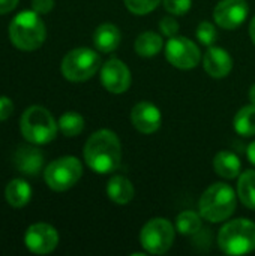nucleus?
<instances>
[{"mask_svg":"<svg viewBox=\"0 0 255 256\" xmlns=\"http://www.w3.org/2000/svg\"><path fill=\"white\" fill-rule=\"evenodd\" d=\"M84 160L98 174L116 171L122 160V146L117 135L108 129L95 132L84 146Z\"/></svg>","mask_w":255,"mask_h":256,"instance_id":"1","label":"nucleus"},{"mask_svg":"<svg viewBox=\"0 0 255 256\" xmlns=\"http://www.w3.org/2000/svg\"><path fill=\"white\" fill-rule=\"evenodd\" d=\"M47 36L45 24L35 10H23L14 16L9 26V38L12 44L23 51L38 50Z\"/></svg>","mask_w":255,"mask_h":256,"instance_id":"2","label":"nucleus"},{"mask_svg":"<svg viewBox=\"0 0 255 256\" xmlns=\"http://www.w3.org/2000/svg\"><path fill=\"white\" fill-rule=\"evenodd\" d=\"M198 208L203 219L212 224L224 222L236 210V194L231 186L225 183H215L201 195Z\"/></svg>","mask_w":255,"mask_h":256,"instance_id":"3","label":"nucleus"},{"mask_svg":"<svg viewBox=\"0 0 255 256\" xmlns=\"http://www.w3.org/2000/svg\"><path fill=\"white\" fill-rule=\"evenodd\" d=\"M218 244L227 255H246L255 250V224L249 219H236L224 225Z\"/></svg>","mask_w":255,"mask_h":256,"instance_id":"4","label":"nucleus"},{"mask_svg":"<svg viewBox=\"0 0 255 256\" xmlns=\"http://www.w3.org/2000/svg\"><path fill=\"white\" fill-rule=\"evenodd\" d=\"M57 126L50 111L38 105L27 108L20 122L23 136L36 146L51 142L57 135Z\"/></svg>","mask_w":255,"mask_h":256,"instance_id":"5","label":"nucleus"},{"mask_svg":"<svg viewBox=\"0 0 255 256\" xmlns=\"http://www.w3.org/2000/svg\"><path fill=\"white\" fill-rule=\"evenodd\" d=\"M101 58L90 48H75L69 51L62 62V74L72 82L90 80L99 69Z\"/></svg>","mask_w":255,"mask_h":256,"instance_id":"6","label":"nucleus"},{"mask_svg":"<svg viewBox=\"0 0 255 256\" xmlns=\"http://www.w3.org/2000/svg\"><path fill=\"white\" fill-rule=\"evenodd\" d=\"M83 176V165L74 156H65L51 162L44 172L45 182L50 189L65 192L77 184Z\"/></svg>","mask_w":255,"mask_h":256,"instance_id":"7","label":"nucleus"},{"mask_svg":"<svg viewBox=\"0 0 255 256\" xmlns=\"http://www.w3.org/2000/svg\"><path fill=\"white\" fill-rule=\"evenodd\" d=\"M140 242L146 252L152 255H164L174 242V228L170 220L164 218L152 219L143 226Z\"/></svg>","mask_w":255,"mask_h":256,"instance_id":"8","label":"nucleus"},{"mask_svg":"<svg viewBox=\"0 0 255 256\" xmlns=\"http://www.w3.org/2000/svg\"><path fill=\"white\" fill-rule=\"evenodd\" d=\"M165 57L167 60L177 69L188 70L198 64L200 62V50L198 46L188 38H170L165 45Z\"/></svg>","mask_w":255,"mask_h":256,"instance_id":"9","label":"nucleus"},{"mask_svg":"<svg viewBox=\"0 0 255 256\" xmlns=\"http://www.w3.org/2000/svg\"><path fill=\"white\" fill-rule=\"evenodd\" d=\"M26 248L36 255H47L51 254L59 244V234L57 231L48 224H35L29 226L24 236Z\"/></svg>","mask_w":255,"mask_h":256,"instance_id":"10","label":"nucleus"},{"mask_svg":"<svg viewBox=\"0 0 255 256\" xmlns=\"http://www.w3.org/2000/svg\"><path fill=\"white\" fill-rule=\"evenodd\" d=\"M248 14L249 8L245 0H222L213 10V20L219 27L234 30L243 24Z\"/></svg>","mask_w":255,"mask_h":256,"instance_id":"11","label":"nucleus"},{"mask_svg":"<svg viewBox=\"0 0 255 256\" xmlns=\"http://www.w3.org/2000/svg\"><path fill=\"white\" fill-rule=\"evenodd\" d=\"M102 86L111 93H125L131 86V72L119 58H110L101 69Z\"/></svg>","mask_w":255,"mask_h":256,"instance_id":"12","label":"nucleus"},{"mask_svg":"<svg viewBox=\"0 0 255 256\" xmlns=\"http://www.w3.org/2000/svg\"><path fill=\"white\" fill-rule=\"evenodd\" d=\"M161 111L152 102H138L131 111V122L141 134H155L161 128Z\"/></svg>","mask_w":255,"mask_h":256,"instance_id":"13","label":"nucleus"},{"mask_svg":"<svg viewBox=\"0 0 255 256\" xmlns=\"http://www.w3.org/2000/svg\"><path fill=\"white\" fill-rule=\"evenodd\" d=\"M203 66L212 78H224L233 69V58L224 48L210 46L203 58Z\"/></svg>","mask_w":255,"mask_h":256,"instance_id":"14","label":"nucleus"},{"mask_svg":"<svg viewBox=\"0 0 255 256\" xmlns=\"http://www.w3.org/2000/svg\"><path fill=\"white\" fill-rule=\"evenodd\" d=\"M14 165L26 176H38L44 165V154L32 146H21L14 154Z\"/></svg>","mask_w":255,"mask_h":256,"instance_id":"15","label":"nucleus"},{"mask_svg":"<svg viewBox=\"0 0 255 256\" xmlns=\"http://www.w3.org/2000/svg\"><path fill=\"white\" fill-rule=\"evenodd\" d=\"M122 40V33L117 26L105 22L101 24L93 33V44L101 52H111L114 51Z\"/></svg>","mask_w":255,"mask_h":256,"instance_id":"16","label":"nucleus"},{"mask_svg":"<svg viewBox=\"0 0 255 256\" xmlns=\"http://www.w3.org/2000/svg\"><path fill=\"white\" fill-rule=\"evenodd\" d=\"M107 195L116 204H128L135 195L134 184L123 176H114L107 184Z\"/></svg>","mask_w":255,"mask_h":256,"instance_id":"17","label":"nucleus"},{"mask_svg":"<svg viewBox=\"0 0 255 256\" xmlns=\"http://www.w3.org/2000/svg\"><path fill=\"white\" fill-rule=\"evenodd\" d=\"M213 168L224 178H236L240 174V159L233 152H219L213 159Z\"/></svg>","mask_w":255,"mask_h":256,"instance_id":"18","label":"nucleus"},{"mask_svg":"<svg viewBox=\"0 0 255 256\" xmlns=\"http://www.w3.org/2000/svg\"><path fill=\"white\" fill-rule=\"evenodd\" d=\"M5 198L8 201V204L14 208H21L24 207L30 198H32V189L29 186V183L26 180L21 178H15L12 180L6 189H5Z\"/></svg>","mask_w":255,"mask_h":256,"instance_id":"19","label":"nucleus"},{"mask_svg":"<svg viewBox=\"0 0 255 256\" xmlns=\"http://www.w3.org/2000/svg\"><path fill=\"white\" fill-rule=\"evenodd\" d=\"M162 50V38L155 32H144L135 40V51L141 57H153Z\"/></svg>","mask_w":255,"mask_h":256,"instance_id":"20","label":"nucleus"},{"mask_svg":"<svg viewBox=\"0 0 255 256\" xmlns=\"http://www.w3.org/2000/svg\"><path fill=\"white\" fill-rule=\"evenodd\" d=\"M237 195L246 208L255 210V171H246L239 177Z\"/></svg>","mask_w":255,"mask_h":256,"instance_id":"21","label":"nucleus"},{"mask_svg":"<svg viewBox=\"0 0 255 256\" xmlns=\"http://www.w3.org/2000/svg\"><path fill=\"white\" fill-rule=\"evenodd\" d=\"M234 129L242 136L255 135V105L251 104L239 110L234 117Z\"/></svg>","mask_w":255,"mask_h":256,"instance_id":"22","label":"nucleus"},{"mask_svg":"<svg viewBox=\"0 0 255 256\" xmlns=\"http://www.w3.org/2000/svg\"><path fill=\"white\" fill-rule=\"evenodd\" d=\"M176 230L182 236H194L201 230V216L195 212H182L176 219Z\"/></svg>","mask_w":255,"mask_h":256,"instance_id":"23","label":"nucleus"},{"mask_svg":"<svg viewBox=\"0 0 255 256\" xmlns=\"http://www.w3.org/2000/svg\"><path fill=\"white\" fill-rule=\"evenodd\" d=\"M59 129L62 130V134L65 136H77L83 132L84 129V118L74 111H68L65 112L60 118H59Z\"/></svg>","mask_w":255,"mask_h":256,"instance_id":"24","label":"nucleus"},{"mask_svg":"<svg viewBox=\"0 0 255 256\" xmlns=\"http://www.w3.org/2000/svg\"><path fill=\"white\" fill-rule=\"evenodd\" d=\"M216 38H218V32H216V27L212 22L203 21V22L198 24V27H197V39L203 45L212 46L215 44Z\"/></svg>","mask_w":255,"mask_h":256,"instance_id":"25","label":"nucleus"},{"mask_svg":"<svg viewBox=\"0 0 255 256\" xmlns=\"http://www.w3.org/2000/svg\"><path fill=\"white\" fill-rule=\"evenodd\" d=\"M161 0H125L126 8L135 15H146L156 9Z\"/></svg>","mask_w":255,"mask_h":256,"instance_id":"26","label":"nucleus"},{"mask_svg":"<svg viewBox=\"0 0 255 256\" xmlns=\"http://www.w3.org/2000/svg\"><path fill=\"white\" fill-rule=\"evenodd\" d=\"M192 0H164V8L173 15H183L191 9Z\"/></svg>","mask_w":255,"mask_h":256,"instance_id":"27","label":"nucleus"},{"mask_svg":"<svg viewBox=\"0 0 255 256\" xmlns=\"http://www.w3.org/2000/svg\"><path fill=\"white\" fill-rule=\"evenodd\" d=\"M159 28L167 38H174L179 32V22L173 16H164L159 22Z\"/></svg>","mask_w":255,"mask_h":256,"instance_id":"28","label":"nucleus"},{"mask_svg":"<svg viewBox=\"0 0 255 256\" xmlns=\"http://www.w3.org/2000/svg\"><path fill=\"white\" fill-rule=\"evenodd\" d=\"M14 112V104L9 98L0 96V122L6 120Z\"/></svg>","mask_w":255,"mask_h":256,"instance_id":"29","label":"nucleus"},{"mask_svg":"<svg viewBox=\"0 0 255 256\" xmlns=\"http://www.w3.org/2000/svg\"><path fill=\"white\" fill-rule=\"evenodd\" d=\"M32 8L39 15L48 14L54 8V0H32Z\"/></svg>","mask_w":255,"mask_h":256,"instance_id":"30","label":"nucleus"},{"mask_svg":"<svg viewBox=\"0 0 255 256\" xmlns=\"http://www.w3.org/2000/svg\"><path fill=\"white\" fill-rule=\"evenodd\" d=\"M18 4V0H0V15L11 12Z\"/></svg>","mask_w":255,"mask_h":256,"instance_id":"31","label":"nucleus"},{"mask_svg":"<svg viewBox=\"0 0 255 256\" xmlns=\"http://www.w3.org/2000/svg\"><path fill=\"white\" fill-rule=\"evenodd\" d=\"M246 154H248V159H249V162L255 165V141L254 142H251L249 144V147H248V152H246Z\"/></svg>","mask_w":255,"mask_h":256,"instance_id":"32","label":"nucleus"},{"mask_svg":"<svg viewBox=\"0 0 255 256\" xmlns=\"http://www.w3.org/2000/svg\"><path fill=\"white\" fill-rule=\"evenodd\" d=\"M249 34H251V39H252V42H254L255 45V16L252 18L251 24H249Z\"/></svg>","mask_w":255,"mask_h":256,"instance_id":"33","label":"nucleus"},{"mask_svg":"<svg viewBox=\"0 0 255 256\" xmlns=\"http://www.w3.org/2000/svg\"><path fill=\"white\" fill-rule=\"evenodd\" d=\"M249 100L255 105V84L251 87V90H249Z\"/></svg>","mask_w":255,"mask_h":256,"instance_id":"34","label":"nucleus"}]
</instances>
